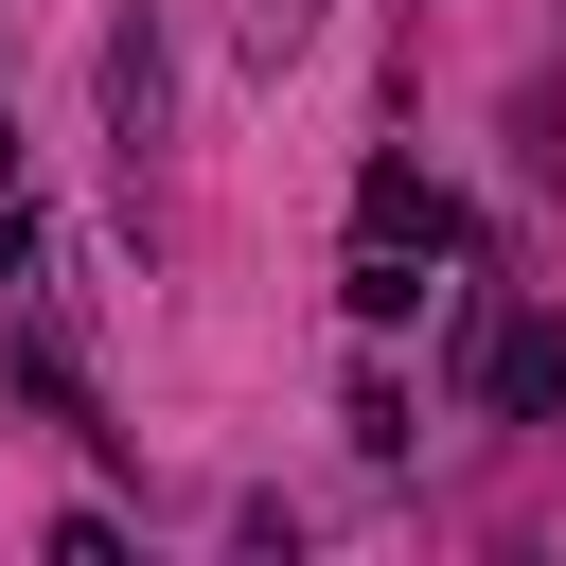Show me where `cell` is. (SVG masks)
<instances>
[{"label": "cell", "mask_w": 566, "mask_h": 566, "mask_svg": "<svg viewBox=\"0 0 566 566\" xmlns=\"http://www.w3.org/2000/svg\"><path fill=\"white\" fill-rule=\"evenodd\" d=\"M159 124H177V53H159V18H106V142L142 159Z\"/></svg>", "instance_id": "1"}, {"label": "cell", "mask_w": 566, "mask_h": 566, "mask_svg": "<svg viewBox=\"0 0 566 566\" xmlns=\"http://www.w3.org/2000/svg\"><path fill=\"white\" fill-rule=\"evenodd\" d=\"M424 265H442V248H407V230H354V265H336V301H354V336H389V318H424Z\"/></svg>", "instance_id": "2"}, {"label": "cell", "mask_w": 566, "mask_h": 566, "mask_svg": "<svg viewBox=\"0 0 566 566\" xmlns=\"http://www.w3.org/2000/svg\"><path fill=\"white\" fill-rule=\"evenodd\" d=\"M478 407H495V424H548V407H566V318H513V336H495V389H478Z\"/></svg>", "instance_id": "3"}, {"label": "cell", "mask_w": 566, "mask_h": 566, "mask_svg": "<svg viewBox=\"0 0 566 566\" xmlns=\"http://www.w3.org/2000/svg\"><path fill=\"white\" fill-rule=\"evenodd\" d=\"M354 230H407V248H460V212H442V177H424V159H371V177H354Z\"/></svg>", "instance_id": "4"}, {"label": "cell", "mask_w": 566, "mask_h": 566, "mask_svg": "<svg viewBox=\"0 0 566 566\" xmlns=\"http://www.w3.org/2000/svg\"><path fill=\"white\" fill-rule=\"evenodd\" d=\"M18 389H35V407H53V424H71V442H88V460H124V424H106V407H88V371H71V354H53V336H18Z\"/></svg>", "instance_id": "5"}, {"label": "cell", "mask_w": 566, "mask_h": 566, "mask_svg": "<svg viewBox=\"0 0 566 566\" xmlns=\"http://www.w3.org/2000/svg\"><path fill=\"white\" fill-rule=\"evenodd\" d=\"M301 35H318V0H248V53H265V71H283Z\"/></svg>", "instance_id": "6"}]
</instances>
